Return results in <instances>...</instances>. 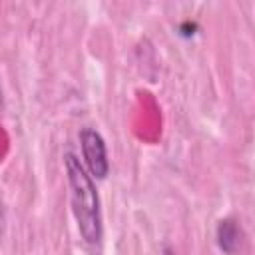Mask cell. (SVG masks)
Here are the masks:
<instances>
[{
	"instance_id": "cell-1",
	"label": "cell",
	"mask_w": 255,
	"mask_h": 255,
	"mask_svg": "<svg viewBox=\"0 0 255 255\" xmlns=\"http://www.w3.org/2000/svg\"><path fill=\"white\" fill-rule=\"evenodd\" d=\"M64 167L70 187L72 213L78 231L86 243L98 245L102 239V209H100V195L94 177L74 153L64 155Z\"/></svg>"
},
{
	"instance_id": "cell-4",
	"label": "cell",
	"mask_w": 255,
	"mask_h": 255,
	"mask_svg": "<svg viewBox=\"0 0 255 255\" xmlns=\"http://www.w3.org/2000/svg\"><path fill=\"white\" fill-rule=\"evenodd\" d=\"M163 255H173V251H171V247H163Z\"/></svg>"
},
{
	"instance_id": "cell-2",
	"label": "cell",
	"mask_w": 255,
	"mask_h": 255,
	"mask_svg": "<svg viewBox=\"0 0 255 255\" xmlns=\"http://www.w3.org/2000/svg\"><path fill=\"white\" fill-rule=\"evenodd\" d=\"M80 147H82L84 165L90 171V175L96 179H104L110 171L108 149H106L104 137L94 128H84L80 129Z\"/></svg>"
},
{
	"instance_id": "cell-3",
	"label": "cell",
	"mask_w": 255,
	"mask_h": 255,
	"mask_svg": "<svg viewBox=\"0 0 255 255\" xmlns=\"http://www.w3.org/2000/svg\"><path fill=\"white\" fill-rule=\"evenodd\" d=\"M243 229L239 225L237 219L233 217H223L217 221L215 227V241L217 247L225 253V255H237L243 247Z\"/></svg>"
}]
</instances>
